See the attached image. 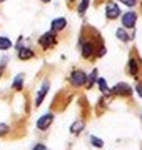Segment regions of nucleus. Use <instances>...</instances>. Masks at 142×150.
I'll list each match as a JSON object with an SVG mask.
<instances>
[{"label":"nucleus","instance_id":"0eeeda50","mask_svg":"<svg viewBox=\"0 0 142 150\" xmlns=\"http://www.w3.org/2000/svg\"><path fill=\"white\" fill-rule=\"evenodd\" d=\"M80 47H82V57L84 59H90V57L95 54V47H94L92 42H80Z\"/></svg>","mask_w":142,"mask_h":150},{"label":"nucleus","instance_id":"b1692460","mask_svg":"<svg viewBox=\"0 0 142 150\" xmlns=\"http://www.w3.org/2000/svg\"><path fill=\"white\" fill-rule=\"evenodd\" d=\"M136 92L141 95V98H142V83H137V87H136Z\"/></svg>","mask_w":142,"mask_h":150},{"label":"nucleus","instance_id":"f03ea898","mask_svg":"<svg viewBox=\"0 0 142 150\" xmlns=\"http://www.w3.org/2000/svg\"><path fill=\"white\" fill-rule=\"evenodd\" d=\"M55 43V32H47V33H44L42 37L38 38V45L40 47H44V48H50L52 45Z\"/></svg>","mask_w":142,"mask_h":150},{"label":"nucleus","instance_id":"a211bd4d","mask_svg":"<svg viewBox=\"0 0 142 150\" xmlns=\"http://www.w3.org/2000/svg\"><path fill=\"white\" fill-rule=\"evenodd\" d=\"M99 87H100V90L102 92H109V87H107V82L104 79H99Z\"/></svg>","mask_w":142,"mask_h":150},{"label":"nucleus","instance_id":"423d86ee","mask_svg":"<svg viewBox=\"0 0 142 150\" xmlns=\"http://www.w3.org/2000/svg\"><path fill=\"white\" fill-rule=\"evenodd\" d=\"M114 93L115 95H122V97H129L132 95V87L127 83H117L114 87Z\"/></svg>","mask_w":142,"mask_h":150},{"label":"nucleus","instance_id":"f3484780","mask_svg":"<svg viewBox=\"0 0 142 150\" xmlns=\"http://www.w3.org/2000/svg\"><path fill=\"white\" fill-rule=\"evenodd\" d=\"M90 142H92V145H95V147H99V149L104 145V142H102V140L99 139V137H94V135H90Z\"/></svg>","mask_w":142,"mask_h":150},{"label":"nucleus","instance_id":"5701e85b","mask_svg":"<svg viewBox=\"0 0 142 150\" xmlns=\"http://www.w3.org/2000/svg\"><path fill=\"white\" fill-rule=\"evenodd\" d=\"M33 150H49L45 145H42V144H37L35 147H33Z\"/></svg>","mask_w":142,"mask_h":150},{"label":"nucleus","instance_id":"393cba45","mask_svg":"<svg viewBox=\"0 0 142 150\" xmlns=\"http://www.w3.org/2000/svg\"><path fill=\"white\" fill-rule=\"evenodd\" d=\"M42 2H44V4H49V2H50V0H42Z\"/></svg>","mask_w":142,"mask_h":150},{"label":"nucleus","instance_id":"dca6fc26","mask_svg":"<svg viewBox=\"0 0 142 150\" xmlns=\"http://www.w3.org/2000/svg\"><path fill=\"white\" fill-rule=\"evenodd\" d=\"M115 33H117V38H120L122 42H127V40H129V35H127V33L124 32L122 28H119V30H117Z\"/></svg>","mask_w":142,"mask_h":150},{"label":"nucleus","instance_id":"1a4fd4ad","mask_svg":"<svg viewBox=\"0 0 142 150\" xmlns=\"http://www.w3.org/2000/svg\"><path fill=\"white\" fill-rule=\"evenodd\" d=\"M65 25H67V20L60 17V18L52 20V23H50V30H52V32H60L62 28H65Z\"/></svg>","mask_w":142,"mask_h":150},{"label":"nucleus","instance_id":"39448f33","mask_svg":"<svg viewBox=\"0 0 142 150\" xmlns=\"http://www.w3.org/2000/svg\"><path fill=\"white\" fill-rule=\"evenodd\" d=\"M136 20H137V13L136 12H127L122 15V25L126 28H132L136 25Z\"/></svg>","mask_w":142,"mask_h":150},{"label":"nucleus","instance_id":"6ab92c4d","mask_svg":"<svg viewBox=\"0 0 142 150\" xmlns=\"http://www.w3.org/2000/svg\"><path fill=\"white\" fill-rule=\"evenodd\" d=\"M95 75H97V70H94L90 75H87V79H89V83H87V87H92V83L95 82Z\"/></svg>","mask_w":142,"mask_h":150},{"label":"nucleus","instance_id":"2eb2a0df","mask_svg":"<svg viewBox=\"0 0 142 150\" xmlns=\"http://www.w3.org/2000/svg\"><path fill=\"white\" fill-rule=\"evenodd\" d=\"M84 129V122H77V123H74V125H72V134H79V132H80V130Z\"/></svg>","mask_w":142,"mask_h":150},{"label":"nucleus","instance_id":"7ed1b4c3","mask_svg":"<svg viewBox=\"0 0 142 150\" xmlns=\"http://www.w3.org/2000/svg\"><path fill=\"white\" fill-rule=\"evenodd\" d=\"M52 122H54V115H52V113H45V115H42V117L38 118L37 129L38 130H47L50 125H52Z\"/></svg>","mask_w":142,"mask_h":150},{"label":"nucleus","instance_id":"f257e3e1","mask_svg":"<svg viewBox=\"0 0 142 150\" xmlns=\"http://www.w3.org/2000/svg\"><path fill=\"white\" fill-rule=\"evenodd\" d=\"M85 82H87V75L84 74L82 70H75V72H72V75H70V83H72L74 87L85 85Z\"/></svg>","mask_w":142,"mask_h":150},{"label":"nucleus","instance_id":"4be33fe9","mask_svg":"<svg viewBox=\"0 0 142 150\" xmlns=\"http://www.w3.org/2000/svg\"><path fill=\"white\" fill-rule=\"evenodd\" d=\"M104 54H105V47L104 45H100V47H99V52H97V57H102Z\"/></svg>","mask_w":142,"mask_h":150},{"label":"nucleus","instance_id":"ddd939ff","mask_svg":"<svg viewBox=\"0 0 142 150\" xmlns=\"http://www.w3.org/2000/svg\"><path fill=\"white\" fill-rule=\"evenodd\" d=\"M22 80H23V75H17L15 82H13V88L15 90H20L22 88Z\"/></svg>","mask_w":142,"mask_h":150},{"label":"nucleus","instance_id":"bb28decb","mask_svg":"<svg viewBox=\"0 0 142 150\" xmlns=\"http://www.w3.org/2000/svg\"><path fill=\"white\" fill-rule=\"evenodd\" d=\"M70 2H74V0H70Z\"/></svg>","mask_w":142,"mask_h":150},{"label":"nucleus","instance_id":"9b49d317","mask_svg":"<svg viewBox=\"0 0 142 150\" xmlns=\"http://www.w3.org/2000/svg\"><path fill=\"white\" fill-rule=\"evenodd\" d=\"M127 70H129V74H131V75H134V77H136V75L139 74V67H137V62H136L134 59H131V60H129Z\"/></svg>","mask_w":142,"mask_h":150},{"label":"nucleus","instance_id":"f8f14e48","mask_svg":"<svg viewBox=\"0 0 142 150\" xmlns=\"http://www.w3.org/2000/svg\"><path fill=\"white\" fill-rule=\"evenodd\" d=\"M12 48V42L7 37H0V50H9Z\"/></svg>","mask_w":142,"mask_h":150},{"label":"nucleus","instance_id":"6e6552de","mask_svg":"<svg viewBox=\"0 0 142 150\" xmlns=\"http://www.w3.org/2000/svg\"><path fill=\"white\" fill-rule=\"evenodd\" d=\"M49 80H45L44 83H42V87H40V92H38L37 93V98H35V105H40V103H42V100H44V97L47 95V92H49Z\"/></svg>","mask_w":142,"mask_h":150},{"label":"nucleus","instance_id":"20e7f679","mask_svg":"<svg viewBox=\"0 0 142 150\" xmlns=\"http://www.w3.org/2000/svg\"><path fill=\"white\" fill-rule=\"evenodd\" d=\"M119 15H120L119 5H115V4H112V2L105 5V17H107L109 20H114V18H117Z\"/></svg>","mask_w":142,"mask_h":150},{"label":"nucleus","instance_id":"412c9836","mask_svg":"<svg viewBox=\"0 0 142 150\" xmlns=\"http://www.w3.org/2000/svg\"><path fill=\"white\" fill-rule=\"evenodd\" d=\"M119 2H122V4L127 5V7H134L137 4V0H119Z\"/></svg>","mask_w":142,"mask_h":150},{"label":"nucleus","instance_id":"a878e982","mask_svg":"<svg viewBox=\"0 0 142 150\" xmlns=\"http://www.w3.org/2000/svg\"><path fill=\"white\" fill-rule=\"evenodd\" d=\"M2 2H4V0H0V4H2Z\"/></svg>","mask_w":142,"mask_h":150},{"label":"nucleus","instance_id":"4468645a","mask_svg":"<svg viewBox=\"0 0 142 150\" xmlns=\"http://www.w3.org/2000/svg\"><path fill=\"white\" fill-rule=\"evenodd\" d=\"M89 2H90V0H82V2H80V5H79V8H77L80 15H84V12L87 10V5H89Z\"/></svg>","mask_w":142,"mask_h":150},{"label":"nucleus","instance_id":"9d476101","mask_svg":"<svg viewBox=\"0 0 142 150\" xmlns=\"http://www.w3.org/2000/svg\"><path fill=\"white\" fill-rule=\"evenodd\" d=\"M32 57H33V52L28 47L18 48V59L20 60H28V59H32Z\"/></svg>","mask_w":142,"mask_h":150},{"label":"nucleus","instance_id":"aec40b11","mask_svg":"<svg viewBox=\"0 0 142 150\" xmlns=\"http://www.w3.org/2000/svg\"><path fill=\"white\" fill-rule=\"evenodd\" d=\"M7 132H9V125H5V123H0V137H2V135H5Z\"/></svg>","mask_w":142,"mask_h":150}]
</instances>
